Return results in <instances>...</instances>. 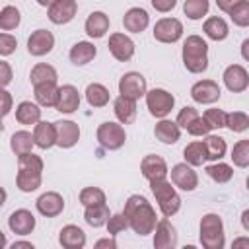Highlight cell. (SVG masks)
<instances>
[{
	"label": "cell",
	"instance_id": "6da1fadb",
	"mask_svg": "<svg viewBox=\"0 0 249 249\" xmlns=\"http://www.w3.org/2000/svg\"><path fill=\"white\" fill-rule=\"evenodd\" d=\"M123 216L128 222V228L138 233V235H148L154 231L158 220H156V210L148 202L146 196L142 195H130L124 202Z\"/></svg>",
	"mask_w": 249,
	"mask_h": 249
},
{
	"label": "cell",
	"instance_id": "7a4b0ae2",
	"mask_svg": "<svg viewBox=\"0 0 249 249\" xmlns=\"http://www.w3.org/2000/svg\"><path fill=\"white\" fill-rule=\"evenodd\" d=\"M43 181V160L37 154H25L18 158V175L16 185L21 193H33L41 187Z\"/></svg>",
	"mask_w": 249,
	"mask_h": 249
},
{
	"label": "cell",
	"instance_id": "3957f363",
	"mask_svg": "<svg viewBox=\"0 0 249 249\" xmlns=\"http://www.w3.org/2000/svg\"><path fill=\"white\" fill-rule=\"evenodd\" d=\"M183 64L191 74H202L208 68V45L200 35H189L183 43Z\"/></svg>",
	"mask_w": 249,
	"mask_h": 249
},
{
	"label": "cell",
	"instance_id": "277c9868",
	"mask_svg": "<svg viewBox=\"0 0 249 249\" xmlns=\"http://www.w3.org/2000/svg\"><path fill=\"white\" fill-rule=\"evenodd\" d=\"M200 243L202 249H224L226 233H224V222L218 214L208 212L200 218Z\"/></svg>",
	"mask_w": 249,
	"mask_h": 249
},
{
	"label": "cell",
	"instance_id": "5b68a950",
	"mask_svg": "<svg viewBox=\"0 0 249 249\" xmlns=\"http://www.w3.org/2000/svg\"><path fill=\"white\" fill-rule=\"evenodd\" d=\"M150 189H152V193L156 196V202H158V206H160V210H161V214L165 218H171V216H175L179 212V208H181V196L177 195L175 187H171L169 181H165V179L152 181L150 183Z\"/></svg>",
	"mask_w": 249,
	"mask_h": 249
},
{
	"label": "cell",
	"instance_id": "8992f818",
	"mask_svg": "<svg viewBox=\"0 0 249 249\" xmlns=\"http://www.w3.org/2000/svg\"><path fill=\"white\" fill-rule=\"evenodd\" d=\"M146 107H148V111H150V115L152 117H156V119H165L169 113H171V109L175 107V97H173V93H169L167 89H163V88H154V89H150V91H146Z\"/></svg>",
	"mask_w": 249,
	"mask_h": 249
},
{
	"label": "cell",
	"instance_id": "52a82bcc",
	"mask_svg": "<svg viewBox=\"0 0 249 249\" xmlns=\"http://www.w3.org/2000/svg\"><path fill=\"white\" fill-rule=\"evenodd\" d=\"M95 138L97 142L105 148V150H119L124 146L126 142V132L123 128V124L119 123H113V121H105L97 126V132H95Z\"/></svg>",
	"mask_w": 249,
	"mask_h": 249
},
{
	"label": "cell",
	"instance_id": "ba28073f",
	"mask_svg": "<svg viewBox=\"0 0 249 249\" xmlns=\"http://www.w3.org/2000/svg\"><path fill=\"white\" fill-rule=\"evenodd\" d=\"M146 91H148V84H146V78L140 72H126V74L121 76V80H119L121 97L138 101L140 97L146 95Z\"/></svg>",
	"mask_w": 249,
	"mask_h": 249
},
{
	"label": "cell",
	"instance_id": "9c48e42d",
	"mask_svg": "<svg viewBox=\"0 0 249 249\" xmlns=\"http://www.w3.org/2000/svg\"><path fill=\"white\" fill-rule=\"evenodd\" d=\"M183 37V23L177 18H161L154 25V39L160 43H177Z\"/></svg>",
	"mask_w": 249,
	"mask_h": 249
},
{
	"label": "cell",
	"instance_id": "30bf717a",
	"mask_svg": "<svg viewBox=\"0 0 249 249\" xmlns=\"http://www.w3.org/2000/svg\"><path fill=\"white\" fill-rule=\"evenodd\" d=\"M220 95H222V89H220L218 82H214V80H198L191 88V97L200 105L216 103L220 99Z\"/></svg>",
	"mask_w": 249,
	"mask_h": 249
},
{
	"label": "cell",
	"instance_id": "8fae6325",
	"mask_svg": "<svg viewBox=\"0 0 249 249\" xmlns=\"http://www.w3.org/2000/svg\"><path fill=\"white\" fill-rule=\"evenodd\" d=\"M54 47V35L49 29H35L27 39V53L31 56H45Z\"/></svg>",
	"mask_w": 249,
	"mask_h": 249
},
{
	"label": "cell",
	"instance_id": "7c38bea8",
	"mask_svg": "<svg viewBox=\"0 0 249 249\" xmlns=\"http://www.w3.org/2000/svg\"><path fill=\"white\" fill-rule=\"evenodd\" d=\"M109 53L113 54V58H117L119 62H126L134 56V51H136V45L134 41L124 35V33H113L109 37Z\"/></svg>",
	"mask_w": 249,
	"mask_h": 249
},
{
	"label": "cell",
	"instance_id": "4fadbf2b",
	"mask_svg": "<svg viewBox=\"0 0 249 249\" xmlns=\"http://www.w3.org/2000/svg\"><path fill=\"white\" fill-rule=\"evenodd\" d=\"M78 12V2L76 0H54L49 4V19L54 25H64L74 19Z\"/></svg>",
	"mask_w": 249,
	"mask_h": 249
},
{
	"label": "cell",
	"instance_id": "5bb4252c",
	"mask_svg": "<svg viewBox=\"0 0 249 249\" xmlns=\"http://www.w3.org/2000/svg\"><path fill=\"white\" fill-rule=\"evenodd\" d=\"M54 124V134H56V146L58 148H72L80 140V126L74 121H56Z\"/></svg>",
	"mask_w": 249,
	"mask_h": 249
},
{
	"label": "cell",
	"instance_id": "9a60e30c",
	"mask_svg": "<svg viewBox=\"0 0 249 249\" xmlns=\"http://www.w3.org/2000/svg\"><path fill=\"white\" fill-rule=\"evenodd\" d=\"M140 171L142 175L152 183V181H161L167 177L169 169H167V163L161 156H156V154H148L142 158L140 161Z\"/></svg>",
	"mask_w": 249,
	"mask_h": 249
},
{
	"label": "cell",
	"instance_id": "2e32d148",
	"mask_svg": "<svg viewBox=\"0 0 249 249\" xmlns=\"http://www.w3.org/2000/svg\"><path fill=\"white\" fill-rule=\"evenodd\" d=\"M224 84L230 91L233 93H241L249 88V72L245 70V66L241 64H230L224 70Z\"/></svg>",
	"mask_w": 249,
	"mask_h": 249
},
{
	"label": "cell",
	"instance_id": "e0dca14e",
	"mask_svg": "<svg viewBox=\"0 0 249 249\" xmlns=\"http://www.w3.org/2000/svg\"><path fill=\"white\" fill-rule=\"evenodd\" d=\"M169 173H171V183L181 191H195L198 187V175L187 163H175Z\"/></svg>",
	"mask_w": 249,
	"mask_h": 249
},
{
	"label": "cell",
	"instance_id": "ac0fdd59",
	"mask_svg": "<svg viewBox=\"0 0 249 249\" xmlns=\"http://www.w3.org/2000/svg\"><path fill=\"white\" fill-rule=\"evenodd\" d=\"M35 206H37L39 214H43L45 218H54V216L62 214V210H64V198L56 191H47V193H43L35 200Z\"/></svg>",
	"mask_w": 249,
	"mask_h": 249
},
{
	"label": "cell",
	"instance_id": "d6986e66",
	"mask_svg": "<svg viewBox=\"0 0 249 249\" xmlns=\"http://www.w3.org/2000/svg\"><path fill=\"white\" fill-rule=\"evenodd\" d=\"M154 233V249H175L177 245V230L167 218H161L156 224Z\"/></svg>",
	"mask_w": 249,
	"mask_h": 249
},
{
	"label": "cell",
	"instance_id": "ffe728a7",
	"mask_svg": "<svg viewBox=\"0 0 249 249\" xmlns=\"http://www.w3.org/2000/svg\"><path fill=\"white\" fill-rule=\"evenodd\" d=\"M218 8L224 10L235 25H239V27L249 25V2L247 0H230V2L218 0Z\"/></svg>",
	"mask_w": 249,
	"mask_h": 249
},
{
	"label": "cell",
	"instance_id": "44dd1931",
	"mask_svg": "<svg viewBox=\"0 0 249 249\" xmlns=\"http://www.w3.org/2000/svg\"><path fill=\"white\" fill-rule=\"evenodd\" d=\"M54 109L60 113H66V115L80 109V93L72 84H64L58 88V97H56Z\"/></svg>",
	"mask_w": 249,
	"mask_h": 249
},
{
	"label": "cell",
	"instance_id": "7402d4cb",
	"mask_svg": "<svg viewBox=\"0 0 249 249\" xmlns=\"http://www.w3.org/2000/svg\"><path fill=\"white\" fill-rule=\"evenodd\" d=\"M35 224H37L35 216L25 208L14 210L10 214V218H8V226L16 235H29L35 230Z\"/></svg>",
	"mask_w": 249,
	"mask_h": 249
},
{
	"label": "cell",
	"instance_id": "603a6c76",
	"mask_svg": "<svg viewBox=\"0 0 249 249\" xmlns=\"http://www.w3.org/2000/svg\"><path fill=\"white\" fill-rule=\"evenodd\" d=\"M150 23V16L144 8L140 6H134V8H128L124 12V18H123V25L126 31L130 33H142Z\"/></svg>",
	"mask_w": 249,
	"mask_h": 249
},
{
	"label": "cell",
	"instance_id": "cb8c5ba5",
	"mask_svg": "<svg viewBox=\"0 0 249 249\" xmlns=\"http://www.w3.org/2000/svg\"><path fill=\"white\" fill-rule=\"evenodd\" d=\"M58 243L62 245V249H84L86 247V233L82 228L68 224L60 230Z\"/></svg>",
	"mask_w": 249,
	"mask_h": 249
},
{
	"label": "cell",
	"instance_id": "d4e9b609",
	"mask_svg": "<svg viewBox=\"0 0 249 249\" xmlns=\"http://www.w3.org/2000/svg\"><path fill=\"white\" fill-rule=\"evenodd\" d=\"M109 23H111V21H109V16H107V14H103V12H91V14L88 16L86 23H84V29H86L88 37H91V39H101V37L107 35Z\"/></svg>",
	"mask_w": 249,
	"mask_h": 249
},
{
	"label": "cell",
	"instance_id": "484cf974",
	"mask_svg": "<svg viewBox=\"0 0 249 249\" xmlns=\"http://www.w3.org/2000/svg\"><path fill=\"white\" fill-rule=\"evenodd\" d=\"M33 144L39 146L41 150H49L56 146V134H54V124L49 121H39L33 128Z\"/></svg>",
	"mask_w": 249,
	"mask_h": 249
},
{
	"label": "cell",
	"instance_id": "4316f807",
	"mask_svg": "<svg viewBox=\"0 0 249 249\" xmlns=\"http://www.w3.org/2000/svg\"><path fill=\"white\" fill-rule=\"evenodd\" d=\"M95 54H97V49H95V45L93 43H89V41H78L72 49H70V62L72 64H76V66H84V64H88V62H91L93 58H95Z\"/></svg>",
	"mask_w": 249,
	"mask_h": 249
},
{
	"label": "cell",
	"instance_id": "83f0119b",
	"mask_svg": "<svg viewBox=\"0 0 249 249\" xmlns=\"http://www.w3.org/2000/svg\"><path fill=\"white\" fill-rule=\"evenodd\" d=\"M113 111H115V117L119 119V124H130L136 119V101L119 95L113 101Z\"/></svg>",
	"mask_w": 249,
	"mask_h": 249
},
{
	"label": "cell",
	"instance_id": "f1b7e54d",
	"mask_svg": "<svg viewBox=\"0 0 249 249\" xmlns=\"http://www.w3.org/2000/svg\"><path fill=\"white\" fill-rule=\"evenodd\" d=\"M202 31L208 39L212 41H224L228 35H230V27H228V21L220 16H212L204 21L202 25Z\"/></svg>",
	"mask_w": 249,
	"mask_h": 249
},
{
	"label": "cell",
	"instance_id": "f546056e",
	"mask_svg": "<svg viewBox=\"0 0 249 249\" xmlns=\"http://www.w3.org/2000/svg\"><path fill=\"white\" fill-rule=\"evenodd\" d=\"M16 121L19 124H25V126H35L39 121H41V109L37 103H31V101H21L18 107H16Z\"/></svg>",
	"mask_w": 249,
	"mask_h": 249
},
{
	"label": "cell",
	"instance_id": "4dcf8cb0",
	"mask_svg": "<svg viewBox=\"0 0 249 249\" xmlns=\"http://www.w3.org/2000/svg\"><path fill=\"white\" fill-rule=\"evenodd\" d=\"M154 134H156V138H158L160 142H163V144H175V142L181 138V128L175 124V121L161 119L160 123H156Z\"/></svg>",
	"mask_w": 249,
	"mask_h": 249
},
{
	"label": "cell",
	"instance_id": "1f68e13d",
	"mask_svg": "<svg viewBox=\"0 0 249 249\" xmlns=\"http://www.w3.org/2000/svg\"><path fill=\"white\" fill-rule=\"evenodd\" d=\"M56 78H58V74H56L54 66H51L47 62L35 64L31 68V72H29V80H31L33 86H39V84H56Z\"/></svg>",
	"mask_w": 249,
	"mask_h": 249
},
{
	"label": "cell",
	"instance_id": "d6a6232c",
	"mask_svg": "<svg viewBox=\"0 0 249 249\" xmlns=\"http://www.w3.org/2000/svg\"><path fill=\"white\" fill-rule=\"evenodd\" d=\"M33 93H35L37 105L54 107L56 97H58V86L56 84H39V86H33Z\"/></svg>",
	"mask_w": 249,
	"mask_h": 249
},
{
	"label": "cell",
	"instance_id": "836d02e7",
	"mask_svg": "<svg viewBox=\"0 0 249 249\" xmlns=\"http://www.w3.org/2000/svg\"><path fill=\"white\" fill-rule=\"evenodd\" d=\"M109 99H111L109 89L103 84H97V82L88 84V88H86V101L89 103V107H95V109L97 107H105L109 103Z\"/></svg>",
	"mask_w": 249,
	"mask_h": 249
},
{
	"label": "cell",
	"instance_id": "e575fe53",
	"mask_svg": "<svg viewBox=\"0 0 249 249\" xmlns=\"http://www.w3.org/2000/svg\"><path fill=\"white\" fill-rule=\"evenodd\" d=\"M33 134L31 132H27V130H18V132H14L12 134V138H10V148H12V152L19 158V156H25V154H31V150H33Z\"/></svg>",
	"mask_w": 249,
	"mask_h": 249
},
{
	"label": "cell",
	"instance_id": "d590c367",
	"mask_svg": "<svg viewBox=\"0 0 249 249\" xmlns=\"http://www.w3.org/2000/svg\"><path fill=\"white\" fill-rule=\"evenodd\" d=\"M204 152H206V160H210V161H218V160H222L224 156H226V150H228V146H226V140L222 138V136H216V134H208L206 138H204Z\"/></svg>",
	"mask_w": 249,
	"mask_h": 249
},
{
	"label": "cell",
	"instance_id": "8d00e7d4",
	"mask_svg": "<svg viewBox=\"0 0 249 249\" xmlns=\"http://www.w3.org/2000/svg\"><path fill=\"white\" fill-rule=\"evenodd\" d=\"M183 158H185V163L191 165V167H198L206 161V152H204V144L200 140H195L191 144L185 146L183 150Z\"/></svg>",
	"mask_w": 249,
	"mask_h": 249
},
{
	"label": "cell",
	"instance_id": "74e56055",
	"mask_svg": "<svg viewBox=\"0 0 249 249\" xmlns=\"http://www.w3.org/2000/svg\"><path fill=\"white\" fill-rule=\"evenodd\" d=\"M111 212L107 208V204H99V206H88L84 210V220L91 226V228H101L107 224Z\"/></svg>",
	"mask_w": 249,
	"mask_h": 249
},
{
	"label": "cell",
	"instance_id": "f35d334b",
	"mask_svg": "<svg viewBox=\"0 0 249 249\" xmlns=\"http://www.w3.org/2000/svg\"><path fill=\"white\" fill-rule=\"evenodd\" d=\"M19 21H21V14H19V10H18L16 6L8 4V6H4V8L0 10V29H2V31H12V29H16V27L19 25Z\"/></svg>",
	"mask_w": 249,
	"mask_h": 249
},
{
	"label": "cell",
	"instance_id": "ab89813d",
	"mask_svg": "<svg viewBox=\"0 0 249 249\" xmlns=\"http://www.w3.org/2000/svg\"><path fill=\"white\" fill-rule=\"evenodd\" d=\"M206 175L216 181V183H228L231 177H233V167L228 165V163H222V161H216V163H210L206 165Z\"/></svg>",
	"mask_w": 249,
	"mask_h": 249
},
{
	"label": "cell",
	"instance_id": "60d3db41",
	"mask_svg": "<svg viewBox=\"0 0 249 249\" xmlns=\"http://www.w3.org/2000/svg\"><path fill=\"white\" fill-rule=\"evenodd\" d=\"M105 191L99 189V187H84L80 191V202L84 204V208L88 206H99V204H105Z\"/></svg>",
	"mask_w": 249,
	"mask_h": 249
},
{
	"label": "cell",
	"instance_id": "b9f144b4",
	"mask_svg": "<svg viewBox=\"0 0 249 249\" xmlns=\"http://www.w3.org/2000/svg\"><path fill=\"white\" fill-rule=\"evenodd\" d=\"M226 126L231 132H245L249 128V115L243 113V111L226 113Z\"/></svg>",
	"mask_w": 249,
	"mask_h": 249
},
{
	"label": "cell",
	"instance_id": "7bdbcfd3",
	"mask_svg": "<svg viewBox=\"0 0 249 249\" xmlns=\"http://www.w3.org/2000/svg\"><path fill=\"white\" fill-rule=\"evenodd\" d=\"M208 0H185L183 4V12L189 19H200L202 16L208 14Z\"/></svg>",
	"mask_w": 249,
	"mask_h": 249
},
{
	"label": "cell",
	"instance_id": "ee69618b",
	"mask_svg": "<svg viewBox=\"0 0 249 249\" xmlns=\"http://www.w3.org/2000/svg\"><path fill=\"white\" fill-rule=\"evenodd\" d=\"M231 161L233 165L245 169L249 165V140H237L231 148Z\"/></svg>",
	"mask_w": 249,
	"mask_h": 249
},
{
	"label": "cell",
	"instance_id": "f6af8a7d",
	"mask_svg": "<svg viewBox=\"0 0 249 249\" xmlns=\"http://www.w3.org/2000/svg\"><path fill=\"white\" fill-rule=\"evenodd\" d=\"M202 119L206 121V124L210 128H224L226 126V113L222 109H206V113L202 115Z\"/></svg>",
	"mask_w": 249,
	"mask_h": 249
},
{
	"label": "cell",
	"instance_id": "bcb514c9",
	"mask_svg": "<svg viewBox=\"0 0 249 249\" xmlns=\"http://www.w3.org/2000/svg\"><path fill=\"white\" fill-rule=\"evenodd\" d=\"M105 226H107V231H109V235L113 237V235H117V233L124 231V230L128 228V222H126V218L123 216V212H119V214H111Z\"/></svg>",
	"mask_w": 249,
	"mask_h": 249
},
{
	"label": "cell",
	"instance_id": "7dc6e473",
	"mask_svg": "<svg viewBox=\"0 0 249 249\" xmlns=\"http://www.w3.org/2000/svg\"><path fill=\"white\" fill-rule=\"evenodd\" d=\"M198 117V111L195 109V107H191V105H187V107H183L179 113H177V119H175V124L179 126V128H185L187 130V126L195 121Z\"/></svg>",
	"mask_w": 249,
	"mask_h": 249
},
{
	"label": "cell",
	"instance_id": "c3c4849f",
	"mask_svg": "<svg viewBox=\"0 0 249 249\" xmlns=\"http://www.w3.org/2000/svg\"><path fill=\"white\" fill-rule=\"evenodd\" d=\"M18 49V39L12 33H0V56H10Z\"/></svg>",
	"mask_w": 249,
	"mask_h": 249
},
{
	"label": "cell",
	"instance_id": "681fc988",
	"mask_svg": "<svg viewBox=\"0 0 249 249\" xmlns=\"http://www.w3.org/2000/svg\"><path fill=\"white\" fill-rule=\"evenodd\" d=\"M210 130H212V128L206 124V121H204L200 115H198V117H196L189 126H187V132H189L191 136H208V134H210Z\"/></svg>",
	"mask_w": 249,
	"mask_h": 249
},
{
	"label": "cell",
	"instance_id": "f907efd6",
	"mask_svg": "<svg viewBox=\"0 0 249 249\" xmlns=\"http://www.w3.org/2000/svg\"><path fill=\"white\" fill-rule=\"evenodd\" d=\"M12 105H14L12 93L8 89H0V119H4L12 111Z\"/></svg>",
	"mask_w": 249,
	"mask_h": 249
},
{
	"label": "cell",
	"instance_id": "816d5d0a",
	"mask_svg": "<svg viewBox=\"0 0 249 249\" xmlns=\"http://www.w3.org/2000/svg\"><path fill=\"white\" fill-rule=\"evenodd\" d=\"M12 78H14L12 66L4 60H0V89H6V86L12 82Z\"/></svg>",
	"mask_w": 249,
	"mask_h": 249
},
{
	"label": "cell",
	"instance_id": "f5cc1de1",
	"mask_svg": "<svg viewBox=\"0 0 249 249\" xmlns=\"http://www.w3.org/2000/svg\"><path fill=\"white\" fill-rule=\"evenodd\" d=\"M152 6L158 10V12H169V10H173L175 6H177V2L175 0H152Z\"/></svg>",
	"mask_w": 249,
	"mask_h": 249
},
{
	"label": "cell",
	"instance_id": "db71d44e",
	"mask_svg": "<svg viewBox=\"0 0 249 249\" xmlns=\"http://www.w3.org/2000/svg\"><path fill=\"white\" fill-rule=\"evenodd\" d=\"M93 249H117V241L115 237H101L95 241Z\"/></svg>",
	"mask_w": 249,
	"mask_h": 249
},
{
	"label": "cell",
	"instance_id": "11a10c76",
	"mask_svg": "<svg viewBox=\"0 0 249 249\" xmlns=\"http://www.w3.org/2000/svg\"><path fill=\"white\" fill-rule=\"evenodd\" d=\"M230 249H249V237L247 235H239L231 241V247Z\"/></svg>",
	"mask_w": 249,
	"mask_h": 249
},
{
	"label": "cell",
	"instance_id": "9f6ffc18",
	"mask_svg": "<svg viewBox=\"0 0 249 249\" xmlns=\"http://www.w3.org/2000/svg\"><path fill=\"white\" fill-rule=\"evenodd\" d=\"M10 249H35V245L29 243V241H25V239H19V241H14L10 245Z\"/></svg>",
	"mask_w": 249,
	"mask_h": 249
},
{
	"label": "cell",
	"instance_id": "6f0895ef",
	"mask_svg": "<svg viewBox=\"0 0 249 249\" xmlns=\"http://www.w3.org/2000/svg\"><path fill=\"white\" fill-rule=\"evenodd\" d=\"M247 47H249V39H245V41L241 43V56H243L245 60H249V53H247Z\"/></svg>",
	"mask_w": 249,
	"mask_h": 249
},
{
	"label": "cell",
	"instance_id": "680465c9",
	"mask_svg": "<svg viewBox=\"0 0 249 249\" xmlns=\"http://www.w3.org/2000/svg\"><path fill=\"white\" fill-rule=\"evenodd\" d=\"M249 210H243V214H241V224H243V230H249Z\"/></svg>",
	"mask_w": 249,
	"mask_h": 249
},
{
	"label": "cell",
	"instance_id": "91938a15",
	"mask_svg": "<svg viewBox=\"0 0 249 249\" xmlns=\"http://www.w3.org/2000/svg\"><path fill=\"white\" fill-rule=\"evenodd\" d=\"M6 198H8V195H6V191H4V187H0V208L4 206V202H6Z\"/></svg>",
	"mask_w": 249,
	"mask_h": 249
},
{
	"label": "cell",
	"instance_id": "94428289",
	"mask_svg": "<svg viewBox=\"0 0 249 249\" xmlns=\"http://www.w3.org/2000/svg\"><path fill=\"white\" fill-rule=\"evenodd\" d=\"M6 247V233L0 230V249H4Z\"/></svg>",
	"mask_w": 249,
	"mask_h": 249
},
{
	"label": "cell",
	"instance_id": "6125c7cd",
	"mask_svg": "<svg viewBox=\"0 0 249 249\" xmlns=\"http://www.w3.org/2000/svg\"><path fill=\"white\" fill-rule=\"evenodd\" d=\"M183 249H198V247H196V245H185Z\"/></svg>",
	"mask_w": 249,
	"mask_h": 249
},
{
	"label": "cell",
	"instance_id": "be15d7a7",
	"mask_svg": "<svg viewBox=\"0 0 249 249\" xmlns=\"http://www.w3.org/2000/svg\"><path fill=\"white\" fill-rule=\"evenodd\" d=\"M4 130V123H2V119H0V132Z\"/></svg>",
	"mask_w": 249,
	"mask_h": 249
}]
</instances>
